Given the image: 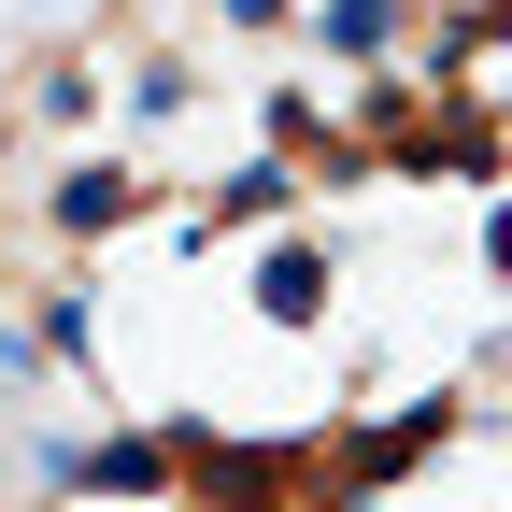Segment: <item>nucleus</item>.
Here are the masks:
<instances>
[{
	"mask_svg": "<svg viewBox=\"0 0 512 512\" xmlns=\"http://www.w3.org/2000/svg\"><path fill=\"white\" fill-rule=\"evenodd\" d=\"M57 484H86V498H157L171 456H157V441H86V456H57Z\"/></svg>",
	"mask_w": 512,
	"mask_h": 512,
	"instance_id": "f03ea898",
	"label": "nucleus"
},
{
	"mask_svg": "<svg viewBox=\"0 0 512 512\" xmlns=\"http://www.w3.org/2000/svg\"><path fill=\"white\" fill-rule=\"evenodd\" d=\"M313 285H328V271H313V256H299V242H285V256H271V271H256V299H271V313H299V299H313Z\"/></svg>",
	"mask_w": 512,
	"mask_h": 512,
	"instance_id": "7ed1b4c3",
	"label": "nucleus"
},
{
	"mask_svg": "<svg viewBox=\"0 0 512 512\" xmlns=\"http://www.w3.org/2000/svg\"><path fill=\"white\" fill-rule=\"evenodd\" d=\"M128 200H143V171H128V157H72V171H57V185H43V214H57V228H72V242H86V228H114Z\"/></svg>",
	"mask_w": 512,
	"mask_h": 512,
	"instance_id": "f257e3e1",
	"label": "nucleus"
},
{
	"mask_svg": "<svg viewBox=\"0 0 512 512\" xmlns=\"http://www.w3.org/2000/svg\"><path fill=\"white\" fill-rule=\"evenodd\" d=\"M214 15H228V29H271V15H285V0H214Z\"/></svg>",
	"mask_w": 512,
	"mask_h": 512,
	"instance_id": "20e7f679",
	"label": "nucleus"
}]
</instances>
